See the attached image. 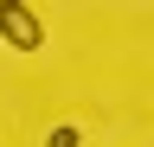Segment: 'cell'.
<instances>
[{
    "label": "cell",
    "mask_w": 154,
    "mask_h": 147,
    "mask_svg": "<svg viewBox=\"0 0 154 147\" xmlns=\"http://www.w3.org/2000/svg\"><path fill=\"white\" fill-rule=\"evenodd\" d=\"M0 39H7L13 51H38L45 45V26H38V13L26 7V0H0Z\"/></svg>",
    "instance_id": "6da1fadb"
},
{
    "label": "cell",
    "mask_w": 154,
    "mask_h": 147,
    "mask_svg": "<svg viewBox=\"0 0 154 147\" xmlns=\"http://www.w3.org/2000/svg\"><path fill=\"white\" fill-rule=\"evenodd\" d=\"M45 147H77V122H58V128H51V141H45Z\"/></svg>",
    "instance_id": "7a4b0ae2"
}]
</instances>
